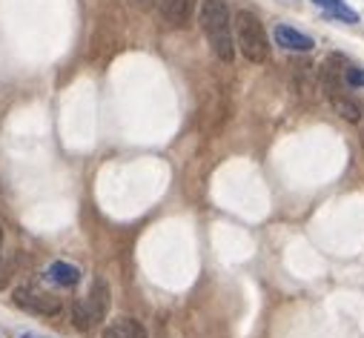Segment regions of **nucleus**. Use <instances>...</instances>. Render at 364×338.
<instances>
[{
  "mask_svg": "<svg viewBox=\"0 0 364 338\" xmlns=\"http://www.w3.org/2000/svg\"><path fill=\"white\" fill-rule=\"evenodd\" d=\"M135 4H141V6H146V4H149V0H135Z\"/></svg>",
  "mask_w": 364,
  "mask_h": 338,
  "instance_id": "11",
  "label": "nucleus"
},
{
  "mask_svg": "<svg viewBox=\"0 0 364 338\" xmlns=\"http://www.w3.org/2000/svg\"><path fill=\"white\" fill-rule=\"evenodd\" d=\"M318 9H324L327 18H336V21H344V23H358V15L344 4V0H313Z\"/></svg>",
  "mask_w": 364,
  "mask_h": 338,
  "instance_id": "9",
  "label": "nucleus"
},
{
  "mask_svg": "<svg viewBox=\"0 0 364 338\" xmlns=\"http://www.w3.org/2000/svg\"><path fill=\"white\" fill-rule=\"evenodd\" d=\"M0 246H4V229H0Z\"/></svg>",
  "mask_w": 364,
  "mask_h": 338,
  "instance_id": "12",
  "label": "nucleus"
},
{
  "mask_svg": "<svg viewBox=\"0 0 364 338\" xmlns=\"http://www.w3.org/2000/svg\"><path fill=\"white\" fill-rule=\"evenodd\" d=\"M15 304L26 312H35V315H58L60 312V298L41 293V290H32V287H18Z\"/></svg>",
  "mask_w": 364,
  "mask_h": 338,
  "instance_id": "4",
  "label": "nucleus"
},
{
  "mask_svg": "<svg viewBox=\"0 0 364 338\" xmlns=\"http://www.w3.org/2000/svg\"><path fill=\"white\" fill-rule=\"evenodd\" d=\"M235 40H238V49H241V55H244L247 60L264 63V60L269 58L264 23H261L258 15H252L250 9L235 12Z\"/></svg>",
  "mask_w": 364,
  "mask_h": 338,
  "instance_id": "2",
  "label": "nucleus"
},
{
  "mask_svg": "<svg viewBox=\"0 0 364 338\" xmlns=\"http://www.w3.org/2000/svg\"><path fill=\"white\" fill-rule=\"evenodd\" d=\"M21 338H38V335H21Z\"/></svg>",
  "mask_w": 364,
  "mask_h": 338,
  "instance_id": "13",
  "label": "nucleus"
},
{
  "mask_svg": "<svg viewBox=\"0 0 364 338\" xmlns=\"http://www.w3.org/2000/svg\"><path fill=\"white\" fill-rule=\"evenodd\" d=\"M107 310H109V287L104 278H95L92 287H89V295L72 304V321L77 329H89L107 318Z\"/></svg>",
  "mask_w": 364,
  "mask_h": 338,
  "instance_id": "3",
  "label": "nucleus"
},
{
  "mask_svg": "<svg viewBox=\"0 0 364 338\" xmlns=\"http://www.w3.org/2000/svg\"><path fill=\"white\" fill-rule=\"evenodd\" d=\"M201 29L224 63L235 58V38H232V23H230V9L224 0H204L201 4Z\"/></svg>",
  "mask_w": 364,
  "mask_h": 338,
  "instance_id": "1",
  "label": "nucleus"
},
{
  "mask_svg": "<svg viewBox=\"0 0 364 338\" xmlns=\"http://www.w3.org/2000/svg\"><path fill=\"white\" fill-rule=\"evenodd\" d=\"M344 83H347L350 89H364V69L347 66V69H344Z\"/></svg>",
  "mask_w": 364,
  "mask_h": 338,
  "instance_id": "10",
  "label": "nucleus"
},
{
  "mask_svg": "<svg viewBox=\"0 0 364 338\" xmlns=\"http://www.w3.org/2000/svg\"><path fill=\"white\" fill-rule=\"evenodd\" d=\"M101 338H146V329L135 318H118L104 329Z\"/></svg>",
  "mask_w": 364,
  "mask_h": 338,
  "instance_id": "7",
  "label": "nucleus"
},
{
  "mask_svg": "<svg viewBox=\"0 0 364 338\" xmlns=\"http://www.w3.org/2000/svg\"><path fill=\"white\" fill-rule=\"evenodd\" d=\"M46 278L58 287H75L80 281V270L75 264H66V261H55L49 270H46Z\"/></svg>",
  "mask_w": 364,
  "mask_h": 338,
  "instance_id": "8",
  "label": "nucleus"
},
{
  "mask_svg": "<svg viewBox=\"0 0 364 338\" xmlns=\"http://www.w3.org/2000/svg\"><path fill=\"white\" fill-rule=\"evenodd\" d=\"M272 38H276V43L282 46V49H287V52H310L316 43H313V38H307L304 32H299V29H293V26H276V32H272Z\"/></svg>",
  "mask_w": 364,
  "mask_h": 338,
  "instance_id": "6",
  "label": "nucleus"
},
{
  "mask_svg": "<svg viewBox=\"0 0 364 338\" xmlns=\"http://www.w3.org/2000/svg\"><path fill=\"white\" fill-rule=\"evenodd\" d=\"M155 4L172 26H187L196 15V0H155Z\"/></svg>",
  "mask_w": 364,
  "mask_h": 338,
  "instance_id": "5",
  "label": "nucleus"
}]
</instances>
